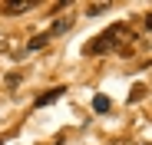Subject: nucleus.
<instances>
[{
    "mask_svg": "<svg viewBox=\"0 0 152 145\" xmlns=\"http://www.w3.org/2000/svg\"><path fill=\"white\" fill-rule=\"evenodd\" d=\"M136 36H132V30L126 27V23H113L109 30H103L96 40H89L86 43V56H99V53H109V50H116V46H126V43H132Z\"/></svg>",
    "mask_w": 152,
    "mask_h": 145,
    "instance_id": "1",
    "label": "nucleus"
},
{
    "mask_svg": "<svg viewBox=\"0 0 152 145\" xmlns=\"http://www.w3.org/2000/svg\"><path fill=\"white\" fill-rule=\"evenodd\" d=\"M63 92H66V89H63V86H56V89H50V92H43L40 99L33 102V106H50V102H56V99H60Z\"/></svg>",
    "mask_w": 152,
    "mask_h": 145,
    "instance_id": "2",
    "label": "nucleus"
},
{
    "mask_svg": "<svg viewBox=\"0 0 152 145\" xmlns=\"http://www.w3.org/2000/svg\"><path fill=\"white\" fill-rule=\"evenodd\" d=\"M109 106H113V102H109V96H103V92L93 96V109H96V112H109Z\"/></svg>",
    "mask_w": 152,
    "mask_h": 145,
    "instance_id": "3",
    "label": "nucleus"
},
{
    "mask_svg": "<svg viewBox=\"0 0 152 145\" xmlns=\"http://www.w3.org/2000/svg\"><path fill=\"white\" fill-rule=\"evenodd\" d=\"M50 40H53L50 33H40V36H33V40H30V46H27V50H30V53H33V50H43V46H46Z\"/></svg>",
    "mask_w": 152,
    "mask_h": 145,
    "instance_id": "4",
    "label": "nucleus"
},
{
    "mask_svg": "<svg viewBox=\"0 0 152 145\" xmlns=\"http://www.w3.org/2000/svg\"><path fill=\"white\" fill-rule=\"evenodd\" d=\"M66 30H69V20H56L46 33H50V36H60V33H66Z\"/></svg>",
    "mask_w": 152,
    "mask_h": 145,
    "instance_id": "5",
    "label": "nucleus"
},
{
    "mask_svg": "<svg viewBox=\"0 0 152 145\" xmlns=\"http://www.w3.org/2000/svg\"><path fill=\"white\" fill-rule=\"evenodd\" d=\"M30 10V4H4V13H23Z\"/></svg>",
    "mask_w": 152,
    "mask_h": 145,
    "instance_id": "6",
    "label": "nucleus"
},
{
    "mask_svg": "<svg viewBox=\"0 0 152 145\" xmlns=\"http://www.w3.org/2000/svg\"><path fill=\"white\" fill-rule=\"evenodd\" d=\"M106 10H109V4H93V7H89V13H93V17H99V13H106Z\"/></svg>",
    "mask_w": 152,
    "mask_h": 145,
    "instance_id": "7",
    "label": "nucleus"
},
{
    "mask_svg": "<svg viewBox=\"0 0 152 145\" xmlns=\"http://www.w3.org/2000/svg\"><path fill=\"white\" fill-rule=\"evenodd\" d=\"M145 23H149V30H152V13H149V20H145Z\"/></svg>",
    "mask_w": 152,
    "mask_h": 145,
    "instance_id": "8",
    "label": "nucleus"
}]
</instances>
